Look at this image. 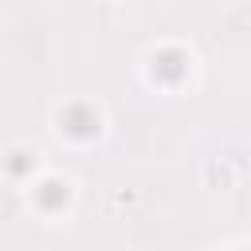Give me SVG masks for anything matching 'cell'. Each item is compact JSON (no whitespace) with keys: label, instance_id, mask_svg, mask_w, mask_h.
Listing matches in <instances>:
<instances>
[{"label":"cell","instance_id":"1","mask_svg":"<svg viewBox=\"0 0 251 251\" xmlns=\"http://www.w3.org/2000/svg\"><path fill=\"white\" fill-rule=\"evenodd\" d=\"M157 71H165L169 78H180V71H184V67H180V55H176V51L157 55V59H153V75H157Z\"/></svg>","mask_w":251,"mask_h":251},{"label":"cell","instance_id":"2","mask_svg":"<svg viewBox=\"0 0 251 251\" xmlns=\"http://www.w3.org/2000/svg\"><path fill=\"white\" fill-rule=\"evenodd\" d=\"M39 200H43L47 208H55V204H63V200H67V188H63L59 180H47V184L39 188Z\"/></svg>","mask_w":251,"mask_h":251}]
</instances>
